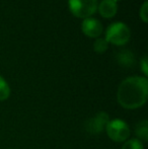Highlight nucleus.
<instances>
[{"mask_svg":"<svg viewBox=\"0 0 148 149\" xmlns=\"http://www.w3.org/2000/svg\"><path fill=\"white\" fill-rule=\"evenodd\" d=\"M148 80L146 77L131 76L122 81L117 92L118 102L127 110H135L146 102Z\"/></svg>","mask_w":148,"mask_h":149,"instance_id":"nucleus-1","label":"nucleus"},{"mask_svg":"<svg viewBox=\"0 0 148 149\" xmlns=\"http://www.w3.org/2000/svg\"><path fill=\"white\" fill-rule=\"evenodd\" d=\"M131 38L130 29L121 22H116L110 24L106 30L105 40L108 43L116 46H124Z\"/></svg>","mask_w":148,"mask_h":149,"instance_id":"nucleus-2","label":"nucleus"},{"mask_svg":"<svg viewBox=\"0 0 148 149\" xmlns=\"http://www.w3.org/2000/svg\"><path fill=\"white\" fill-rule=\"evenodd\" d=\"M71 13L78 18L91 17L97 10V0H68Z\"/></svg>","mask_w":148,"mask_h":149,"instance_id":"nucleus-3","label":"nucleus"},{"mask_svg":"<svg viewBox=\"0 0 148 149\" xmlns=\"http://www.w3.org/2000/svg\"><path fill=\"white\" fill-rule=\"evenodd\" d=\"M106 132L110 139L115 142L127 141V139L130 137V128L126 122L120 119L109 121L106 126Z\"/></svg>","mask_w":148,"mask_h":149,"instance_id":"nucleus-4","label":"nucleus"},{"mask_svg":"<svg viewBox=\"0 0 148 149\" xmlns=\"http://www.w3.org/2000/svg\"><path fill=\"white\" fill-rule=\"evenodd\" d=\"M109 121V115L106 112L97 113L85 123V129L90 134H101L106 129V126Z\"/></svg>","mask_w":148,"mask_h":149,"instance_id":"nucleus-5","label":"nucleus"},{"mask_svg":"<svg viewBox=\"0 0 148 149\" xmlns=\"http://www.w3.org/2000/svg\"><path fill=\"white\" fill-rule=\"evenodd\" d=\"M81 31L85 36L89 38H99L103 33L104 28L99 20L93 17L84 18L81 24Z\"/></svg>","mask_w":148,"mask_h":149,"instance_id":"nucleus-6","label":"nucleus"},{"mask_svg":"<svg viewBox=\"0 0 148 149\" xmlns=\"http://www.w3.org/2000/svg\"><path fill=\"white\" fill-rule=\"evenodd\" d=\"M99 14L105 18H112L118 12V4L115 0H101L97 5Z\"/></svg>","mask_w":148,"mask_h":149,"instance_id":"nucleus-7","label":"nucleus"},{"mask_svg":"<svg viewBox=\"0 0 148 149\" xmlns=\"http://www.w3.org/2000/svg\"><path fill=\"white\" fill-rule=\"evenodd\" d=\"M135 134L139 139L143 140V141H147L148 140V122L146 120L141 121L140 123L137 124L136 129H135Z\"/></svg>","mask_w":148,"mask_h":149,"instance_id":"nucleus-8","label":"nucleus"},{"mask_svg":"<svg viewBox=\"0 0 148 149\" xmlns=\"http://www.w3.org/2000/svg\"><path fill=\"white\" fill-rule=\"evenodd\" d=\"M10 95V87L3 77L0 75V102L6 100Z\"/></svg>","mask_w":148,"mask_h":149,"instance_id":"nucleus-9","label":"nucleus"},{"mask_svg":"<svg viewBox=\"0 0 148 149\" xmlns=\"http://www.w3.org/2000/svg\"><path fill=\"white\" fill-rule=\"evenodd\" d=\"M108 48H109V43L106 41L105 38H97L93 44V50L99 54L105 53Z\"/></svg>","mask_w":148,"mask_h":149,"instance_id":"nucleus-10","label":"nucleus"},{"mask_svg":"<svg viewBox=\"0 0 148 149\" xmlns=\"http://www.w3.org/2000/svg\"><path fill=\"white\" fill-rule=\"evenodd\" d=\"M122 149H144V147H143V143L140 140L133 138V139L125 141Z\"/></svg>","mask_w":148,"mask_h":149,"instance_id":"nucleus-11","label":"nucleus"},{"mask_svg":"<svg viewBox=\"0 0 148 149\" xmlns=\"http://www.w3.org/2000/svg\"><path fill=\"white\" fill-rule=\"evenodd\" d=\"M148 2L145 0V2L142 4V6H141L140 10H139V15H140V18L143 20V22H145L146 24L147 20H148Z\"/></svg>","mask_w":148,"mask_h":149,"instance_id":"nucleus-12","label":"nucleus"},{"mask_svg":"<svg viewBox=\"0 0 148 149\" xmlns=\"http://www.w3.org/2000/svg\"><path fill=\"white\" fill-rule=\"evenodd\" d=\"M140 66H141V69H142L143 73H144V75L147 76L148 75V66H147V57L146 56H144V57L142 58V60H141V62H140Z\"/></svg>","mask_w":148,"mask_h":149,"instance_id":"nucleus-13","label":"nucleus"},{"mask_svg":"<svg viewBox=\"0 0 148 149\" xmlns=\"http://www.w3.org/2000/svg\"><path fill=\"white\" fill-rule=\"evenodd\" d=\"M115 1H116V2H117V1H121V0H115Z\"/></svg>","mask_w":148,"mask_h":149,"instance_id":"nucleus-14","label":"nucleus"}]
</instances>
